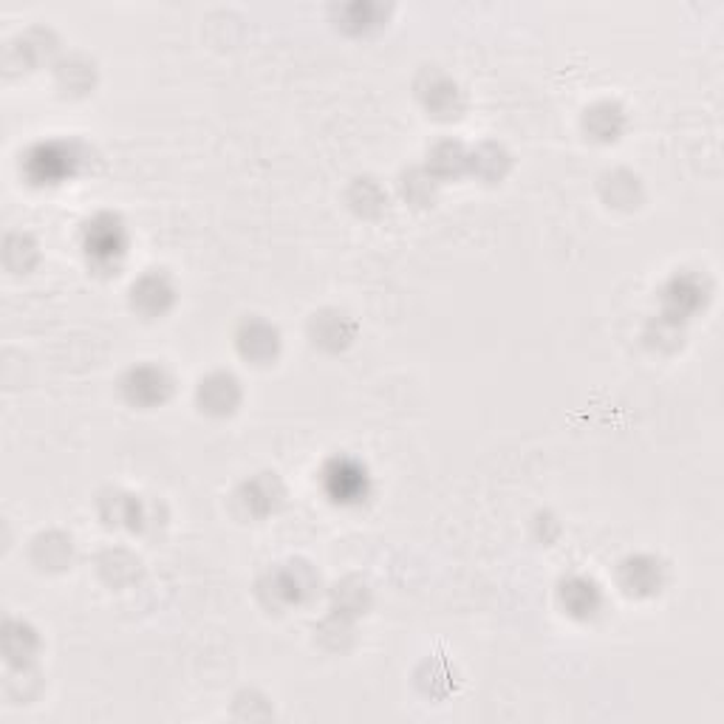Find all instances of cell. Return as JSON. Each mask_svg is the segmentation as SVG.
<instances>
[{
	"instance_id": "obj_1",
	"label": "cell",
	"mask_w": 724,
	"mask_h": 724,
	"mask_svg": "<svg viewBox=\"0 0 724 724\" xmlns=\"http://www.w3.org/2000/svg\"><path fill=\"white\" fill-rule=\"evenodd\" d=\"M326 493L337 504H357L369 496V476L351 459H335L326 467Z\"/></svg>"
},
{
	"instance_id": "obj_3",
	"label": "cell",
	"mask_w": 724,
	"mask_h": 724,
	"mask_svg": "<svg viewBox=\"0 0 724 724\" xmlns=\"http://www.w3.org/2000/svg\"><path fill=\"white\" fill-rule=\"evenodd\" d=\"M88 252L94 256L111 258L114 252H120V241H116V229H108V235H100V229L91 233V241H88Z\"/></svg>"
},
{
	"instance_id": "obj_2",
	"label": "cell",
	"mask_w": 724,
	"mask_h": 724,
	"mask_svg": "<svg viewBox=\"0 0 724 724\" xmlns=\"http://www.w3.org/2000/svg\"><path fill=\"white\" fill-rule=\"evenodd\" d=\"M75 161L77 159L71 156V150L63 148V145H41L29 156L26 173L41 184H54V181L75 173Z\"/></svg>"
}]
</instances>
